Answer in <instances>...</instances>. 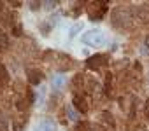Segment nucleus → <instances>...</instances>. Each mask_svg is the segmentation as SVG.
Segmentation results:
<instances>
[{
  "mask_svg": "<svg viewBox=\"0 0 149 131\" xmlns=\"http://www.w3.org/2000/svg\"><path fill=\"white\" fill-rule=\"evenodd\" d=\"M81 40L86 44V46H93V47H100V46H105L107 42V35L102 32V30H90L86 32Z\"/></svg>",
  "mask_w": 149,
  "mask_h": 131,
  "instance_id": "1",
  "label": "nucleus"
},
{
  "mask_svg": "<svg viewBox=\"0 0 149 131\" xmlns=\"http://www.w3.org/2000/svg\"><path fill=\"white\" fill-rule=\"evenodd\" d=\"M88 67L93 70V68H98V67H104V65L107 63V59H105V56L104 54H95V56H91L88 61Z\"/></svg>",
  "mask_w": 149,
  "mask_h": 131,
  "instance_id": "2",
  "label": "nucleus"
},
{
  "mask_svg": "<svg viewBox=\"0 0 149 131\" xmlns=\"http://www.w3.org/2000/svg\"><path fill=\"white\" fill-rule=\"evenodd\" d=\"M74 107H76L79 112H83V114H86L88 112V103H86V100L83 98V96H79V94H76L74 96Z\"/></svg>",
  "mask_w": 149,
  "mask_h": 131,
  "instance_id": "3",
  "label": "nucleus"
},
{
  "mask_svg": "<svg viewBox=\"0 0 149 131\" xmlns=\"http://www.w3.org/2000/svg\"><path fill=\"white\" fill-rule=\"evenodd\" d=\"M42 72H39V70H30L28 72V82L32 84V86H39L40 84V81H42Z\"/></svg>",
  "mask_w": 149,
  "mask_h": 131,
  "instance_id": "4",
  "label": "nucleus"
},
{
  "mask_svg": "<svg viewBox=\"0 0 149 131\" xmlns=\"http://www.w3.org/2000/svg\"><path fill=\"white\" fill-rule=\"evenodd\" d=\"M65 82H67V77H65L63 74L54 75V77H53V81H51V84H53V88H54V89H61V88L65 86Z\"/></svg>",
  "mask_w": 149,
  "mask_h": 131,
  "instance_id": "5",
  "label": "nucleus"
},
{
  "mask_svg": "<svg viewBox=\"0 0 149 131\" xmlns=\"http://www.w3.org/2000/svg\"><path fill=\"white\" fill-rule=\"evenodd\" d=\"M9 46V37L4 30H0V49H6Z\"/></svg>",
  "mask_w": 149,
  "mask_h": 131,
  "instance_id": "6",
  "label": "nucleus"
},
{
  "mask_svg": "<svg viewBox=\"0 0 149 131\" xmlns=\"http://www.w3.org/2000/svg\"><path fill=\"white\" fill-rule=\"evenodd\" d=\"M37 131H54V126H53L49 121H46V122H42V124L37 128Z\"/></svg>",
  "mask_w": 149,
  "mask_h": 131,
  "instance_id": "7",
  "label": "nucleus"
},
{
  "mask_svg": "<svg viewBox=\"0 0 149 131\" xmlns=\"http://www.w3.org/2000/svg\"><path fill=\"white\" fill-rule=\"evenodd\" d=\"M67 115H68L70 121H77V114H76V110H74L72 107H67Z\"/></svg>",
  "mask_w": 149,
  "mask_h": 131,
  "instance_id": "8",
  "label": "nucleus"
},
{
  "mask_svg": "<svg viewBox=\"0 0 149 131\" xmlns=\"http://www.w3.org/2000/svg\"><path fill=\"white\" fill-rule=\"evenodd\" d=\"M79 30H81V25H79V23H76V25H74V26L70 28V37H76Z\"/></svg>",
  "mask_w": 149,
  "mask_h": 131,
  "instance_id": "9",
  "label": "nucleus"
},
{
  "mask_svg": "<svg viewBox=\"0 0 149 131\" xmlns=\"http://www.w3.org/2000/svg\"><path fill=\"white\" fill-rule=\"evenodd\" d=\"M7 79V70L4 65H0V81H6Z\"/></svg>",
  "mask_w": 149,
  "mask_h": 131,
  "instance_id": "10",
  "label": "nucleus"
},
{
  "mask_svg": "<svg viewBox=\"0 0 149 131\" xmlns=\"http://www.w3.org/2000/svg\"><path fill=\"white\" fill-rule=\"evenodd\" d=\"M111 79H112V77H111V74H109L107 79H105V93H107V94L111 93Z\"/></svg>",
  "mask_w": 149,
  "mask_h": 131,
  "instance_id": "11",
  "label": "nucleus"
},
{
  "mask_svg": "<svg viewBox=\"0 0 149 131\" xmlns=\"http://www.w3.org/2000/svg\"><path fill=\"white\" fill-rule=\"evenodd\" d=\"M13 35H14V37H19V35H21V25H16V26H14Z\"/></svg>",
  "mask_w": 149,
  "mask_h": 131,
  "instance_id": "12",
  "label": "nucleus"
},
{
  "mask_svg": "<svg viewBox=\"0 0 149 131\" xmlns=\"http://www.w3.org/2000/svg\"><path fill=\"white\" fill-rule=\"evenodd\" d=\"M102 115H104V121H105V122H111V126L114 124V121H112V117H111V114H107V112H104Z\"/></svg>",
  "mask_w": 149,
  "mask_h": 131,
  "instance_id": "13",
  "label": "nucleus"
},
{
  "mask_svg": "<svg viewBox=\"0 0 149 131\" xmlns=\"http://www.w3.org/2000/svg\"><path fill=\"white\" fill-rule=\"evenodd\" d=\"M144 114H146V119H149V100L146 101V107H144Z\"/></svg>",
  "mask_w": 149,
  "mask_h": 131,
  "instance_id": "14",
  "label": "nucleus"
},
{
  "mask_svg": "<svg viewBox=\"0 0 149 131\" xmlns=\"http://www.w3.org/2000/svg\"><path fill=\"white\" fill-rule=\"evenodd\" d=\"M30 7L35 11V9H39V7H40V2H30Z\"/></svg>",
  "mask_w": 149,
  "mask_h": 131,
  "instance_id": "15",
  "label": "nucleus"
},
{
  "mask_svg": "<svg viewBox=\"0 0 149 131\" xmlns=\"http://www.w3.org/2000/svg\"><path fill=\"white\" fill-rule=\"evenodd\" d=\"M33 101H35V96L32 91H28V103H33Z\"/></svg>",
  "mask_w": 149,
  "mask_h": 131,
  "instance_id": "16",
  "label": "nucleus"
},
{
  "mask_svg": "<svg viewBox=\"0 0 149 131\" xmlns=\"http://www.w3.org/2000/svg\"><path fill=\"white\" fill-rule=\"evenodd\" d=\"M44 4H46V7H47V9H53V7L56 6V2H44Z\"/></svg>",
  "mask_w": 149,
  "mask_h": 131,
  "instance_id": "17",
  "label": "nucleus"
},
{
  "mask_svg": "<svg viewBox=\"0 0 149 131\" xmlns=\"http://www.w3.org/2000/svg\"><path fill=\"white\" fill-rule=\"evenodd\" d=\"M14 131H21V124H18V122H14Z\"/></svg>",
  "mask_w": 149,
  "mask_h": 131,
  "instance_id": "18",
  "label": "nucleus"
},
{
  "mask_svg": "<svg viewBox=\"0 0 149 131\" xmlns=\"http://www.w3.org/2000/svg\"><path fill=\"white\" fill-rule=\"evenodd\" d=\"M146 46H147V51H149V37L146 39Z\"/></svg>",
  "mask_w": 149,
  "mask_h": 131,
  "instance_id": "19",
  "label": "nucleus"
}]
</instances>
